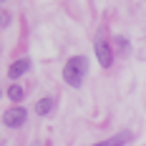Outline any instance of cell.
<instances>
[{"label": "cell", "mask_w": 146, "mask_h": 146, "mask_svg": "<svg viewBox=\"0 0 146 146\" xmlns=\"http://www.w3.org/2000/svg\"><path fill=\"white\" fill-rule=\"evenodd\" d=\"M88 71V58L86 56H73L66 66H63V81L71 88H81L83 86V78Z\"/></svg>", "instance_id": "1"}, {"label": "cell", "mask_w": 146, "mask_h": 146, "mask_svg": "<svg viewBox=\"0 0 146 146\" xmlns=\"http://www.w3.org/2000/svg\"><path fill=\"white\" fill-rule=\"evenodd\" d=\"M93 48H96V58H98V63H101V68H111V63H113V53H111L108 40L103 38V33H98V35L93 38Z\"/></svg>", "instance_id": "2"}, {"label": "cell", "mask_w": 146, "mask_h": 146, "mask_svg": "<svg viewBox=\"0 0 146 146\" xmlns=\"http://www.w3.org/2000/svg\"><path fill=\"white\" fill-rule=\"evenodd\" d=\"M25 118H28V111L20 108V106H15V108H8V111L3 113V123L10 126V129H18V126L25 123Z\"/></svg>", "instance_id": "3"}, {"label": "cell", "mask_w": 146, "mask_h": 146, "mask_svg": "<svg viewBox=\"0 0 146 146\" xmlns=\"http://www.w3.org/2000/svg\"><path fill=\"white\" fill-rule=\"evenodd\" d=\"M28 71H30V58H20V60H15V63H10L8 76L10 78H20V76H25Z\"/></svg>", "instance_id": "4"}, {"label": "cell", "mask_w": 146, "mask_h": 146, "mask_svg": "<svg viewBox=\"0 0 146 146\" xmlns=\"http://www.w3.org/2000/svg\"><path fill=\"white\" fill-rule=\"evenodd\" d=\"M131 139H133L131 131H121V133L111 136V139H106V141H98V144H93V146H123V144H129Z\"/></svg>", "instance_id": "5"}, {"label": "cell", "mask_w": 146, "mask_h": 146, "mask_svg": "<svg viewBox=\"0 0 146 146\" xmlns=\"http://www.w3.org/2000/svg\"><path fill=\"white\" fill-rule=\"evenodd\" d=\"M50 111H53V98H40L35 103V113L38 116H48Z\"/></svg>", "instance_id": "6"}, {"label": "cell", "mask_w": 146, "mask_h": 146, "mask_svg": "<svg viewBox=\"0 0 146 146\" xmlns=\"http://www.w3.org/2000/svg\"><path fill=\"white\" fill-rule=\"evenodd\" d=\"M8 98H10V101H23V88L20 86H10L8 88Z\"/></svg>", "instance_id": "7"}, {"label": "cell", "mask_w": 146, "mask_h": 146, "mask_svg": "<svg viewBox=\"0 0 146 146\" xmlns=\"http://www.w3.org/2000/svg\"><path fill=\"white\" fill-rule=\"evenodd\" d=\"M8 23H10V13H0V25L5 28Z\"/></svg>", "instance_id": "8"}, {"label": "cell", "mask_w": 146, "mask_h": 146, "mask_svg": "<svg viewBox=\"0 0 146 146\" xmlns=\"http://www.w3.org/2000/svg\"><path fill=\"white\" fill-rule=\"evenodd\" d=\"M116 43H118V48H121V50H123V53H126V50H129V43H126V40H123V38H116Z\"/></svg>", "instance_id": "9"}, {"label": "cell", "mask_w": 146, "mask_h": 146, "mask_svg": "<svg viewBox=\"0 0 146 146\" xmlns=\"http://www.w3.org/2000/svg\"><path fill=\"white\" fill-rule=\"evenodd\" d=\"M33 146H40V144H33Z\"/></svg>", "instance_id": "10"}, {"label": "cell", "mask_w": 146, "mask_h": 146, "mask_svg": "<svg viewBox=\"0 0 146 146\" xmlns=\"http://www.w3.org/2000/svg\"><path fill=\"white\" fill-rule=\"evenodd\" d=\"M0 3H3V0H0Z\"/></svg>", "instance_id": "11"}, {"label": "cell", "mask_w": 146, "mask_h": 146, "mask_svg": "<svg viewBox=\"0 0 146 146\" xmlns=\"http://www.w3.org/2000/svg\"><path fill=\"white\" fill-rule=\"evenodd\" d=\"M0 96H3V93H0Z\"/></svg>", "instance_id": "12"}]
</instances>
